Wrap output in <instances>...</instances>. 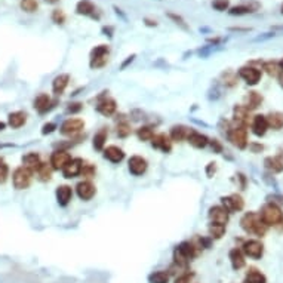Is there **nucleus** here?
I'll return each mask as SVG.
<instances>
[{
	"label": "nucleus",
	"instance_id": "16",
	"mask_svg": "<svg viewBox=\"0 0 283 283\" xmlns=\"http://www.w3.org/2000/svg\"><path fill=\"white\" fill-rule=\"evenodd\" d=\"M150 143H151V147L154 150H159L165 154L172 151V141H171V138H169V135H166V133H154V136Z\"/></svg>",
	"mask_w": 283,
	"mask_h": 283
},
{
	"label": "nucleus",
	"instance_id": "29",
	"mask_svg": "<svg viewBox=\"0 0 283 283\" xmlns=\"http://www.w3.org/2000/svg\"><path fill=\"white\" fill-rule=\"evenodd\" d=\"M268 131V123L266 116L263 115H257L252 120V132L255 133L257 136H264Z\"/></svg>",
	"mask_w": 283,
	"mask_h": 283
},
{
	"label": "nucleus",
	"instance_id": "63",
	"mask_svg": "<svg viewBox=\"0 0 283 283\" xmlns=\"http://www.w3.org/2000/svg\"><path fill=\"white\" fill-rule=\"evenodd\" d=\"M280 12H282V15H283V3H282V6H280Z\"/></svg>",
	"mask_w": 283,
	"mask_h": 283
},
{
	"label": "nucleus",
	"instance_id": "33",
	"mask_svg": "<svg viewBox=\"0 0 283 283\" xmlns=\"http://www.w3.org/2000/svg\"><path fill=\"white\" fill-rule=\"evenodd\" d=\"M267 119V123H268V128L274 129V131H279L283 128V113L280 111H273L270 115L266 116Z\"/></svg>",
	"mask_w": 283,
	"mask_h": 283
},
{
	"label": "nucleus",
	"instance_id": "51",
	"mask_svg": "<svg viewBox=\"0 0 283 283\" xmlns=\"http://www.w3.org/2000/svg\"><path fill=\"white\" fill-rule=\"evenodd\" d=\"M209 146H211L214 153H221L222 151V146H221V143L218 139H209Z\"/></svg>",
	"mask_w": 283,
	"mask_h": 283
},
{
	"label": "nucleus",
	"instance_id": "10",
	"mask_svg": "<svg viewBox=\"0 0 283 283\" xmlns=\"http://www.w3.org/2000/svg\"><path fill=\"white\" fill-rule=\"evenodd\" d=\"M221 206L227 211L229 214L240 212L245 208V200L239 194H230V196H222L221 197Z\"/></svg>",
	"mask_w": 283,
	"mask_h": 283
},
{
	"label": "nucleus",
	"instance_id": "47",
	"mask_svg": "<svg viewBox=\"0 0 283 283\" xmlns=\"http://www.w3.org/2000/svg\"><path fill=\"white\" fill-rule=\"evenodd\" d=\"M193 279H194V273H191V271H184V273H181V274H178L177 277H175V280H174V283H191L193 282Z\"/></svg>",
	"mask_w": 283,
	"mask_h": 283
},
{
	"label": "nucleus",
	"instance_id": "26",
	"mask_svg": "<svg viewBox=\"0 0 283 283\" xmlns=\"http://www.w3.org/2000/svg\"><path fill=\"white\" fill-rule=\"evenodd\" d=\"M258 3L255 2H250V3H242V5H237V6H233L229 9V14L232 17H243V15H249L252 12H255L258 9Z\"/></svg>",
	"mask_w": 283,
	"mask_h": 283
},
{
	"label": "nucleus",
	"instance_id": "28",
	"mask_svg": "<svg viewBox=\"0 0 283 283\" xmlns=\"http://www.w3.org/2000/svg\"><path fill=\"white\" fill-rule=\"evenodd\" d=\"M229 260H230V264L233 267V270H240L245 267L246 264V260H245V255L242 249L239 248H233L230 252H229Z\"/></svg>",
	"mask_w": 283,
	"mask_h": 283
},
{
	"label": "nucleus",
	"instance_id": "55",
	"mask_svg": "<svg viewBox=\"0 0 283 283\" xmlns=\"http://www.w3.org/2000/svg\"><path fill=\"white\" fill-rule=\"evenodd\" d=\"M249 147H250V150H252L253 153H260V151L264 150V147H263L261 144H250Z\"/></svg>",
	"mask_w": 283,
	"mask_h": 283
},
{
	"label": "nucleus",
	"instance_id": "43",
	"mask_svg": "<svg viewBox=\"0 0 283 283\" xmlns=\"http://www.w3.org/2000/svg\"><path fill=\"white\" fill-rule=\"evenodd\" d=\"M95 174H97V167H95L92 163H84V162H83L80 175H82L83 178H86V180H91V178L95 177Z\"/></svg>",
	"mask_w": 283,
	"mask_h": 283
},
{
	"label": "nucleus",
	"instance_id": "50",
	"mask_svg": "<svg viewBox=\"0 0 283 283\" xmlns=\"http://www.w3.org/2000/svg\"><path fill=\"white\" fill-rule=\"evenodd\" d=\"M83 108V104L82 102H71L67 105V113H71V115H76V113L82 111Z\"/></svg>",
	"mask_w": 283,
	"mask_h": 283
},
{
	"label": "nucleus",
	"instance_id": "30",
	"mask_svg": "<svg viewBox=\"0 0 283 283\" xmlns=\"http://www.w3.org/2000/svg\"><path fill=\"white\" fill-rule=\"evenodd\" d=\"M27 113L25 111H14L8 116V125L12 129H19L27 123Z\"/></svg>",
	"mask_w": 283,
	"mask_h": 283
},
{
	"label": "nucleus",
	"instance_id": "61",
	"mask_svg": "<svg viewBox=\"0 0 283 283\" xmlns=\"http://www.w3.org/2000/svg\"><path fill=\"white\" fill-rule=\"evenodd\" d=\"M5 128H6V123L5 122H0V132L5 131Z\"/></svg>",
	"mask_w": 283,
	"mask_h": 283
},
{
	"label": "nucleus",
	"instance_id": "3",
	"mask_svg": "<svg viewBox=\"0 0 283 283\" xmlns=\"http://www.w3.org/2000/svg\"><path fill=\"white\" fill-rule=\"evenodd\" d=\"M260 216L267 227H274L282 230L283 229V212L279 205L267 202L260 212Z\"/></svg>",
	"mask_w": 283,
	"mask_h": 283
},
{
	"label": "nucleus",
	"instance_id": "56",
	"mask_svg": "<svg viewBox=\"0 0 283 283\" xmlns=\"http://www.w3.org/2000/svg\"><path fill=\"white\" fill-rule=\"evenodd\" d=\"M113 32H115V28L110 27V25H108V27H102V33H104L105 36H107V33H108V36L111 37V36H113Z\"/></svg>",
	"mask_w": 283,
	"mask_h": 283
},
{
	"label": "nucleus",
	"instance_id": "31",
	"mask_svg": "<svg viewBox=\"0 0 283 283\" xmlns=\"http://www.w3.org/2000/svg\"><path fill=\"white\" fill-rule=\"evenodd\" d=\"M107 138H108L107 128H101L98 132H95V135L92 138V147L97 151H102L105 149V144H107Z\"/></svg>",
	"mask_w": 283,
	"mask_h": 283
},
{
	"label": "nucleus",
	"instance_id": "48",
	"mask_svg": "<svg viewBox=\"0 0 283 283\" xmlns=\"http://www.w3.org/2000/svg\"><path fill=\"white\" fill-rule=\"evenodd\" d=\"M9 177V166L0 159V184H5Z\"/></svg>",
	"mask_w": 283,
	"mask_h": 283
},
{
	"label": "nucleus",
	"instance_id": "21",
	"mask_svg": "<svg viewBox=\"0 0 283 283\" xmlns=\"http://www.w3.org/2000/svg\"><path fill=\"white\" fill-rule=\"evenodd\" d=\"M21 162H22L21 166H24L25 169H28V171L34 174V172L37 171V167L40 166V163H42V157H40L39 153L30 151V153H27V154L22 156Z\"/></svg>",
	"mask_w": 283,
	"mask_h": 283
},
{
	"label": "nucleus",
	"instance_id": "58",
	"mask_svg": "<svg viewBox=\"0 0 283 283\" xmlns=\"http://www.w3.org/2000/svg\"><path fill=\"white\" fill-rule=\"evenodd\" d=\"M232 32H249V28H240V27H234V28H230Z\"/></svg>",
	"mask_w": 283,
	"mask_h": 283
},
{
	"label": "nucleus",
	"instance_id": "59",
	"mask_svg": "<svg viewBox=\"0 0 283 283\" xmlns=\"http://www.w3.org/2000/svg\"><path fill=\"white\" fill-rule=\"evenodd\" d=\"M277 79H279V84L283 88V70H282V73L279 74V77H277Z\"/></svg>",
	"mask_w": 283,
	"mask_h": 283
},
{
	"label": "nucleus",
	"instance_id": "11",
	"mask_svg": "<svg viewBox=\"0 0 283 283\" xmlns=\"http://www.w3.org/2000/svg\"><path fill=\"white\" fill-rule=\"evenodd\" d=\"M84 128V122L77 117H68L66 119L60 126V133L64 136H74L79 132H82Z\"/></svg>",
	"mask_w": 283,
	"mask_h": 283
},
{
	"label": "nucleus",
	"instance_id": "27",
	"mask_svg": "<svg viewBox=\"0 0 283 283\" xmlns=\"http://www.w3.org/2000/svg\"><path fill=\"white\" fill-rule=\"evenodd\" d=\"M233 119L237 123V126H245L249 123L250 116H249V110L245 105H236L233 108Z\"/></svg>",
	"mask_w": 283,
	"mask_h": 283
},
{
	"label": "nucleus",
	"instance_id": "35",
	"mask_svg": "<svg viewBox=\"0 0 283 283\" xmlns=\"http://www.w3.org/2000/svg\"><path fill=\"white\" fill-rule=\"evenodd\" d=\"M52 171H53V169L50 167V165H49V163L42 162V163H40V166L37 167V171H36L34 174L37 175V180H39V181H42V183H48V181H50V178H52Z\"/></svg>",
	"mask_w": 283,
	"mask_h": 283
},
{
	"label": "nucleus",
	"instance_id": "38",
	"mask_svg": "<svg viewBox=\"0 0 283 283\" xmlns=\"http://www.w3.org/2000/svg\"><path fill=\"white\" fill-rule=\"evenodd\" d=\"M154 136V131L151 126H141L136 129V138L139 141H143V143H149V141H151Z\"/></svg>",
	"mask_w": 283,
	"mask_h": 283
},
{
	"label": "nucleus",
	"instance_id": "22",
	"mask_svg": "<svg viewBox=\"0 0 283 283\" xmlns=\"http://www.w3.org/2000/svg\"><path fill=\"white\" fill-rule=\"evenodd\" d=\"M191 129L185 125H174L169 131V138L172 143H183V141H187Z\"/></svg>",
	"mask_w": 283,
	"mask_h": 283
},
{
	"label": "nucleus",
	"instance_id": "19",
	"mask_svg": "<svg viewBox=\"0 0 283 283\" xmlns=\"http://www.w3.org/2000/svg\"><path fill=\"white\" fill-rule=\"evenodd\" d=\"M55 197H56V202L61 208H67L73 199V188L67 184L58 185L55 190Z\"/></svg>",
	"mask_w": 283,
	"mask_h": 283
},
{
	"label": "nucleus",
	"instance_id": "25",
	"mask_svg": "<svg viewBox=\"0 0 283 283\" xmlns=\"http://www.w3.org/2000/svg\"><path fill=\"white\" fill-rule=\"evenodd\" d=\"M70 83V74L61 73L52 80V92L55 95H63Z\"/></svg>",
	"mask_w": 283,
	"mask_h": 283
},
{
	"label": "nucleus",
	"instance_id": "13",
	"mask_svg": "<svg viewBox=\"0 0 283 283\" xmlns=\"http://www.w3.org/2000/svg\"><path fill=\"white\" fill-rule=\"evenodd\" d=\"M71 154L64 150V149H58V150H55L52 154H50V159H49V165L50 167L53 169V171H63L64 166L71 160Z\"/></svg>",
	"mask_w": 283,
	"mask_h": 283
},
{
	"label": "nucleus",
	"instance_id": "14",
	"mask_svg": "<svg viewBox=\"0 0 283 283\" xmlns=\"http://www.w3.org/2000/svg\"><path fill=\"white\" fill-rule=\"evenodd\" d=\"M76 188V194L80 200L83 202H89L94 199V196L97 194V187L89 181V180H83L80 183H77Z\"/></svg>",
	"mask_w": 283,
	"mask_h": 283
},
{
	"label": "nucleus",
	"instance_id": "52",
	"mask_svg": "<svg viewBox=\"0 0 283 283\" xmlns=\"http://www.w3.org/2000/svg\"><path fill=\"white\" fill-rule=\"evenodd\" d=\"M215 172H216V163H215V162L208 163V166H206V175H208L209 178H212Z\"/></svg>",
	"mask_w": 283,
	"mask_h": 283
},
{
	"label": "nucleus",
	"instance_id": "4",
	"mask_svg": "<svg viewBox=\"0 0 283 283\" xmlns=\"http://www.w3.org/2000/svg\"><path fill=\"white\" fill-rule=\"evenodd\" d=\"M110 58V46L102 43L95 46L89 53V67L92 70H100L107 66Z\"/></svg>",
	"mask_w": 283,
	"mask_h": 283
},
{
	"label": "nucleus",
	"instance_id": "57",
	"mask_svg": "<svg viewBox=\"0 0 283 283\" xmlns=\"http://www.w3.org/2000/svg\"><path fill=\"white\" fill-rule=\"evenodd\" d=\"M133 60H135V55H131V56H128V60H126L123 64H122V68H126V66H129V64H131Z\"/></svg>",
	"mask_w": 283,
	"mask_h": 283
},
{
	"label": "nucleus",
	"instance_id": "42",
	"mask_svg": "<svg viewBox=\"0 0 283 283\" xmlns=\"http://www.w3.org/2000/svg\"><path fill=\"white\" fill-rule=\"evenodd\" d=\"M21 9L27 14H34L37 12L39 9V3H37V0H21Z\"/></svg>",
	"mask_w": 283,
	"mask_h": 283
},
{
	"label": "nucleus",
	"instance_id": "15",
	"mask_svg": "<svg viewBox=\"0 0 283 283\" xmlns=\"http://www.w3.org/2000/svg\"><path fill=\"white\" fill-rule=\"evenodd\" d=\"M128 169L131 175L133 177H141L147 172L149 169V162L147 159H144L143 156H132L129 160H128Z\"/></svg>",
	"mask_w": 283,
	"mask_h": 283
},
{
	"label": "nucleus",
	"instance_id": "62",
	"mask_svg": "<svg viewBox=\"0 0 283 283\" xmlns=\"http://www.w3.org/2000/svg\"><path fill=\"white\" fill-rule=\"evenodd\" d=\"M279 66H280V68H282V70H283V58H282V60H280V61H279Z\"/></svg>",
	"mask_w": 283,
	"mask_h": 283
},
{
	"label": "nucleus",
	"instance_id": "8",
	"mask_svg": "<svg viewBox=\"0 0 283 283\" xmlns=\"http://www.w3.org/2000/svg\"><path fill=\"white\" fill-rule=\"evenodd\" d=\"M237 74L246 84H249V86H255V84H258L260 80H261V70L257 68V67H253V66L240 67Z\"/></svg>",
	"mask_w": 283,
	"mask_h": 283
},
{
	"label": "nucleus",
	"instance_id": "64",
	"mask_svg": "<svg viewBox=\"0 0 283 283\" xmlns=\"http://www.w3.org/2000/svg\"><path fill=\"white\" fill-rule=\"evenodd\" d=\"M243 283H245V282H243Z\"/></svg>",
	"mask_w": 283,
	"mask_h": 283
},
{
	"label": "nucleus",
	"instance_id": "23",
	"mask_svg": "<svg viewBox=\"0 0 283 283\" xmlns=\"http://www.w3.org/2000/svg\"><path fill=\"white\" fill-rule=\"evenodd\" d=\"M208 216H209V221L211 222H218V224L227 225L229 218H230V214L219 205V206H212L209 209V212H208Z\"/></svg>",
	"mask_w": 283,
	"mask_h": 283
},
{
	"label": "nucleus",
	"instance_id": "12",
	"mask_svg": "<svg viewBox=\"0 0 283 283\" xmlns=\"http://www.w3.org/2000/svg\"><path fill=\"white\" fill-rule=\"evenodd\" d=\"M76 14L82 15V17H88L92 19H100L101 18V12L100 9L91 2V0H79L76 3Z\"/></svg>",
	"mask_w": 283,
	"mask_h": 283
},
{
	"label": "nucleus",
	"instance_id": "40",
	"mask_svg": "<svg viewBox=\"0 0 283 283\" xmlns=\"http://www.w3.org/2000/svg\"><path fill=\"white\" fill-rule=\"evenodd\" d=\"M263 70L268 76H271V77H279V74L282 73V68H280L277 61H267V63H264L263 64Z\"/></svg>",
	"mask_w": 283,
	"mask_h": 283
},
{
	"label": "nucleus",
	"instance_id": "53",
	"mask_svg": "<svg viewBox=\"0 0 283 283\" xmlns=\"http://www.w3.org/2000/svg\"><path fill=\"white\" fill-rule=\"evenodd\" d=\"M143 22H144L147 27H157V25H159L157 19H153V18H149V17H146V18L143 19Z\"/></svg>",
	"mask_w": 283,
	"mask_h": 283
},
{
	"label": "nucleus",
	"instance_id": "7",
	"mask_svg": "<svg viewBox=\"0 0 283 283\" xmlns=\"http://www.w3.org/2000/svg\"><path fill=\"white\" fill-rule=\"evenodd\" d=\"M242 252L245 257H249L252 260H261L264 255V245L257 239H250L243 243Z\"/></svg>",
	"mask_w": 283,
	"mask_h": 283
},
{
	"label": "nucleus",
	"instance_id": "1",
	"mask_svg": "<svg viewBox=\"0 0 283 283\" xmlns=\"http://www.w3.org/2000/svg\"><path fill=\"white\" fill-rule=\"evenodd\" d=\"M240 227L248 234H253V236H257V237L266 236V233L268 230V227L263 222L260 214H257V212H248V214H245L242 216V219H240Z\"/></svg>",
	"mask_w": 283,
	"mask_h": 283
},
{
	"label": "nucleus",
	"instance_id": "54",
	"mask_svg": "<svg viewBox=\"0 0 283 283\" xmlns=\"http://www.w3.org/2000/svg\"><path fill=\"white\" fill-rule=\"evenodd\" d=\"M267 199H268L271 203H276V205H277V202H279V203H283V196H268Z\"/></svg>",
	"mask_w": 283,
	"mask_h": 283
},
{
	"label": "nucleus",
	"instance_id": "60",
	"mask_svg": "<svg viewBox=\"0 0 283 283\" xmlns=\"http://www.w3.org/2000/svg\"><path fill=\"white\" fill-rule=\"evenodd\" d=\"M46 3H49V5H55V3H58L60 0H45Z\"/></svg>",
	"mask_w": 283,
	"mask_h": 283
},
{
	"label": "nucleus",
	"instance_id": "32",
	"mask_svg": "<svg viewBox=\"0 0 283 283\" xmlns=\"http://www.w3.org/2000/svg\"><path fill=\"white\" fill-rule=\"evenodd\" d=\"M266 169H268L273 174L283 172V156H274V157H267L264 160Z\"/></svg>",
	"mask_w": 283,
	"mask_h": 283
},
{
	"label": "nucleus",
	"instance_id": "20",
	"mask_svg": "<svg viewBox=\"0 0 283 283\" xmlns=\"http://www.w3.org/2000/svg\"><path fill=\"white\" fill-rule=\"evenodd\" d=\"M102 156L105 160H108L110 163H122L125 160V151L117 147V146H108L102 150Z\"/></svg>",
	"mask_w": 283,
	"mask_h": 283
},
{
	"label": "nucleus",
	"instance_id": "49",
	"mask_svg": "<svg viewBox=\"0 0 283 283\" xmlns=\"http://www.w3.org/2000/svg\"><path fill=\"white\" fill-rule=\"evenodd\" d=\"M56 129H58V126H56V123H53V122H48V123H45V125L42 126V135H50V133H53Z\"/></svg>",
	"mask_w": 283,
	"mask_h": 283
},
{
	"label": "nucleus",
	"instance_id": "24",
	"mask_svg": "<svg viewBox=\"0 0 283 283\" xmlns=\"http://www.w3.org/2000/svg\"><path fill=\"white\" fill-rule=\"evenodd\" d=\"M187 141H188V144L191 147L199 149V150L200 149H206L209 146V138L205 133L197 132V131H191L190 135H188V138H187Z\"/></svg>",
	"mask_w": 283,
	"mask_h": 283
},
{
	"label": "nucleus",
	"instance_id": "9",
	"mask_svg": "<svg viewBox=\"0 0 283 283\" xmlns=\"http://www.w3.org/2000/svg\"><path fill=\"white\" fill-rule=\"evenodd\" d=\"M95 110L100 113L101 116L104 117H110L116 113L117 110V102L116 100L110 98L108 95H101L97 101V105H95Z\"/></svg>",
	"mask_w": 283,
	"mask_h": 283
},
{
	"label": "nucleus",
	"instance_id": "18",
	"mask_svg": "<svg viewBox=\"0 0 283 283\" xmlns=\"http://www.w3.org/2000/svg\"><path fill=\"white\" fill-rule=\"evenodd\" d=\"M55 107V101L48 94H39L33 101V108L39 113V115H45V113L50 111Z\"/></svg>",
	"mask_w": 283,
	"mask_h": 283
},
{
	"label": "nucleus",
	"instance_id": "6",
	"mask_svg": "<svg viewBox=\"0 0 283 283\" xmlns=\"http://www.w3.org/2000/svg\"><path fill=\"white\" fill-rule=\"evenodd\" d=\"M227 138L234 147H237L240 150H245L248 147V131L245 126H234V128L229 129Z\"/></svg>",
	"mask_w": 283,
	"mask_h": 283
},
{
	"label": "nucleus",
	"instance_id": "44",
	"mask_svg": "<svg viewBox=\"0 0 283 283\" xmlns=\"http://www.w3.org/2000/svg\"><path fill=\"white\" fill-rule=\"evenodd\" d=\"M116 132H117V136L119 138H128L131 135V125L128 122H119L117 126H116Z\"/></svg>",
	"mask_w": 283,
	"mask_h": 283
},
{
	"label": "nucleus",
	"instance_id": "2",
	"mask_svg": "<svg viewBox=\"0 0 283 283\" xmlns=\"http://www.w3.org/2000/svg\"><path fill=\"white\" fill-rule=\"evenodd\" d=\"M197 257V249L194 248V245L190 240H184L181 242L172 252V260L174 264L187 268V266Z\"/></svg>",
	"mask_w": 283,
	"mask_h": 283
},
{
	"label": "nucleus",
	"instance_id": "45",
	"mask_svg": "<svg viewBox=\"0 0 283 283\" xmlns=\"http://www.w3.org/2000/svg\"><path fill=\"white\" fill-rule=\"evenodd\" d=\"M50 19H52V22H55L56 25H63V24L67 21V17H66V14H64L61 9H53V11H52V15H50Z\"/></svg>",
	"mask_w": 283,
	"mask_h": 283
},
{
	"label": "nucleus",
	"instance_id": "46",
	"mask_svg": "<svg viewBox=\"0 0 283 283\" xmlns=\"http://www.w3.org/2000/svg\"><path fill=\"white\" fill-rule=\"evenodd\" d=\"M211 5L216 12H224L230 9V0H212Z\"/></svg>",
	"mask_w": 283,
	"mask_h": 283
},
{
	"label": "nucleus",
	"instance_id": "5",
	"mask_svg": "<svg viewBox=\"0 0 283 283\" xmlns=\"http://www.w3.org/2000/svg\"><path fill=\"white\" fill-rule=\"evenodd\" d=\"M33 181V172H30L24 166L17 167L12 172V184L17 190H25L32 185Z\"/></svg>",
	"mask_w": 283,
	"mask_h": 283
},
{
	"label": "nucleus",
	"instance_id": "39",
	"mask_svg": "<svg viewBox=\"0 0 283 283\" xmlns=\"http://www.w3.org/2000/svg\"><path fill=\"white\" fill-rule=\"evenodd\" d=\"M261 102H263V97L258 94V92H249V95H248V102H246V108L250 111V110H255V108H258L260 105H261Z\"/></svg>",
	"mask_w": 283,
	"mask_h": 283
},
{
	"label": "nucleus",
	"instance_id": "34",
	"mask_svg": "<svg viewBox=\"0 0 283 283\" xmlns=\"http://www.w3.org/2000/svg\"><path fill=\"white\" fill-rule=\"evenodd\" d=\"M225 227H227V225H224V224L209 222V225H208L209 237H211L212 240H219V239L225 234Z\"/></svg>",
	"mask_w": 283,
	"mask_h": 283
},
{
	"label": "nucleus",
	"instance_id": "36",
	"mask_svg": "<svg viewBox=\"0 0 283 283\" xmlns=\"http://www.w3.org/2000/svg\"><path fill=\"white\" fill-rule=\"evenodd\" d=\"M245 283H267V277L258 268H249L245 277Z\"/></svg>",
	"mask_w": 283,
	"mask_h": 283
},
{
	"label": "nucleus",
	"instance_id": "17",
	"mask_svg": "<svg viewBox=\"0 0 283 283\" xmlns=\"http://www.w3.org/2000/svg\"><path fill=\"white\" fill-rule=\"evenodd\" d=\"M82 166H83V160H82L80 157L71 159V160L64 166L63 171H61V172H63V177H64L66 180H73V178L79 177L80 172H82Z\"/></svg>",
	"mask_w": 283,
	"mask_h": 283
},
{
	"label": "nucleus",
	"instance_id": "41",
	"mask_svg": "<svg viewBox=\"0 0 283 283\" xmlns=\"http://www.w3.org/2000/svg\"><path fill=\"white\" fill-rule=\"evenodd\" d=\"M166 17L171 19L175 25H178L180 28H183V30H185V32H188L190 30V25L187 24V21L181 17V15H178V14H174V12H167L166 14Z\"/></svg>",
	"mask_w": 283,
	"mask_h": 283
},
{
	"label": "nucleus",
	"instance_id": "37",
	"mask_svg": "<svg viewBox=\"0 0 283 283\" xmlns=\"http://www.w3.org/2000/svg\"><path fill=\"white\" fill-rule=\"evenodd\" d=\"M171 280V274L167 270H156L149 274V283H169Z\"/></svg>",
	"mask_w": 283,
	"mask_h": 283
}]
</instances>
